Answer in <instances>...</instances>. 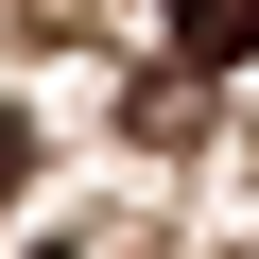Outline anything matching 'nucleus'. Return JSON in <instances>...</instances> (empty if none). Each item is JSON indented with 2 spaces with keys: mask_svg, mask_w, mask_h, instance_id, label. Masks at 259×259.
I'll return each instance as SVG.
<instances>
[{
  "mask_svg": "<svg viewBox=\"0 0 259 259\" xmlns=\"http://www.w3.org/2000/svg\"><path fill=\"white\" fill-rule=\"evenodd\" d=\"M173 52H190V69H242V52H259V0H173Z\"/></svg>",
  "mask_w": 259,
  "mask_h": 259,
  "instance_id": "nucleus-1",
  "label": "nucleus"
}]
</instances>
